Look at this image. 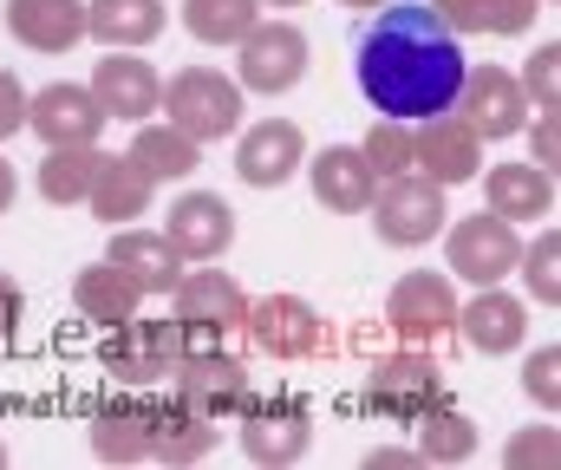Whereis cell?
Here are the masks:
<instances>
[{
	"instance_id": "1",
	"label": "cell",
	"mask_w": 561,
	"mask_h": 470,
	"mask_svg": "<svg viewBox=\"0 0 561 470\" xmlns=\"http://www.w3.org/2000/svg\"><path fill=\"white\" fill-rule=\"evenodd\" d=\"M463 46L424 0L373 7V26L359 33V92L379 118L419 125L431 112H450L463 85Z\"/></svg>"
},
{
	"instance_id": "2",
	"label": "cell",
	"mask_w": 561,
	"mask_h": 470,
	"mask_svg": "<svg viewBox=\"0 0 561 470\" xmlns=\"http://www.w3.org/2000/svg\"><path fill=\"white\" fill-rule=\"evenodd\" d=\"M242 99H249V92H242L229 72H216V66H183L176 79H163L157 112H163V125H176L183 138L222 145V138L242 131V112H249Z\"/></svg>"
},
{
	"instance_id": "3",
	"label": "cell",
	"mask_w": 561,
	"mask_h": 470,
	"mask_svg": "<svg viewBox=\"0 0 561 470\" xmlns=\"http://www.w3.org/2000/svg\"><path fill=\"white\" fill-rule=\"evenodd\" d=\"M170 308H176V326H183V346H222L229 333H242L249 295L222 268H183L176 288H170Z\"/></svg>"
},
{
	"instance_id": "4",
	"label": "cell",
	"mask_w": 561,
	"mask_h": 470,
	"mask_svg": "<svg viewBox=\"0 0 561 470\" xmlns=\"http://www.w3.org/2000/svg\"><path fill=\"white\" fill-rule=\"evenodd\" d=\"M366 216H373L379 242H392V249H424V242H431V236L450 222V209H444V190H437L431 176H419V170L379 176V190H373Z\"/></svg>"
},
{
	"instance_id": "5",
	"label": "cell",
	"mask_w": 561,
	"mask_h": 470,
	"mask_svg": "<svg viewBox=\"0 0 561 470\" xmlns=\"http://www.w3.org/2000/svg\"><path fill=\"white\" fill-rule=\"evenodd\" d=\"M437 236H444V262H450V275H463L470 288H490V282L516 275L523 236H516V222H503L496 209L457 216V222H444Z\"/></svg>"
},
{
	"instance_id": "6",
	"label": "cell",
	"mask_w": 561,
	"mask_h": 470,
	"mask_svg": "<svg viewBox=\"0 0 561 470\" xmlns=\"http://www.w3.org/2000/svg\"><path fill=\"white\" fill-rule=\"evenodd\" d=\"M236 85L242 92H262V99H280L307 79V33L294 20H255L242 39H236Z\"/></svg>"
},
{
	"instance_id": "7",
	"label": "cell",
	"mask_w": 561,
	"mask_h": 470,
	"mask_svg": "<svg viewBox=\"0 0 561 470\" xmlns=\"http://www.w3.org/2000/svg\"><path fill=\"white\" fill-rule=\"evenodd\" d=\"M170 379H176V399L183 405H196L203 419H236L249 399H255V386H249V366L236 359V353H222V346H183V359L170 366Z\"/></svg>"
},
{
	"instance_id": "8",
	"label": "cell",
	"mask_w": 561,
	"mask_h": 470,
	"mask_svg": "<svg viewBox=\"0 0 561 470\" xmlns=\"http://www.w3.org/2000/svg\"><path fill=\"white\" fill-rule=\"evenodd\" d=\"M450 112H457L483 145H496V138H516V131L529 125V92H523V79L503 72V66H463V85H457Z\"/></svg>"
},
{
	"instance_id": "9",
	"label": "cell",
	"mask_w": 561,
	"mask_h": 470,
	"mask_svg": "<svg viewBox=\"0 0 561 470\" xmlns=\"http://www.w3.org/2000/svg\"><path fill=\"white\" fill-rule=\"evenodd\" d=\"M112 340H105V372L112 379H125V386H163L170 379V366L183 359V326L176 320H118V326H105Z\"/></svg>"
},
{
	"instance_id": "10",
	"label": "cell",
	"mask_w": 561,
	"mask_h": 470,
	"mask_svg": "<svg viewBox=\"0 0 561 470\" xmlns=\"http://www.w3.org/2000/svg\"><path fill=\"white\" fill-rule=\"evenodd\" d=\"M437 399H444V372H437L431 346L392 353V359H379V366L366 372V405H373L379 419H399V425H412V419H424Z\"/></svg>"
},
{
	"instance_id": "11",
	"label": "cell",
	"mask_w": 561,
	"mask_h": 470,
	"mask_svg": "<svg viewBox=\"0 0 561 470\" xmlns=\"http://www.w3.org/2000/svg\"><path fill=\"white\" fill-rule=\"evenodd\" d=\"M386 326L405 346H437L457 326V288H450V275H431V268L399 275L392 295H386Z\"/></svg>"
},
{
	"instance_id": "12",
	"label": "cell",
	"mask_w": 561,
	"mask_h": 470,
	"mask_svg": "<svg viewBox=\"0 0 561 470\" xmlns=\"http://www.w3.org/2000/svg\"><path fill=\"white\" fill-rule=\"evenodd\" d=\"M242 458L249 465H300L313 445V412L300 399H249L242 412Z\"/></svg>"
},
{
	"instance_id": "13",
	"label": "cell",
	"mask_w": 561,
	"mask_h": 470,
	"mask_svg": "<svg viewBox=\"0 0 561 470\" xmlns=\"http://www.w3.org/2000/svg\"><path fill=\"white\" fill-rule=\"evenodd\" d=\"M105 112L92 99V85H72V79H53L39 92H26V131L53 151V145H99L105 138Z\"/></svg>"
},
{
	"instance_id": "14",
	"label": "cell",
	"mask_w": 561,
	"mask_h": 470,
	"mask_svg": "<svg viewBox=\"0 0 561 470\" xmlns=\"http://www.w3.org/2000/svg\"><path fill=\"white\" fill-rule=\"evenodd\" d=\"M242 333H249L268 359H313V353L327 346V320H320L313 301H300V295H262V301H249Z\"/></svg>"
},
{
	"instance_id": "15",
	"label": "cell",
	"mask_w": 561,
	"mask_h": 470,
	"mask_svg": "<svg viewBox=\"0 0 561 470\" xmlns=\"http://www.w3.org/2000/svg\"><path fill=\"white\" fill-rule=\"evenodd\" d=\"M412 170L431 176L437 190H457L483 170V138L457 118V112H431L412 125Z\"/></svg>"
},
{
	"instance_id": "16",
	"label": "cell",
	"mask_w": 561,
	"mask_h": 470,
	"mask_svg": "<svg viewBox=\"0 0 561 470\" xmlns=\"http://www.w3.org/2000/svg\"><path fill=\"white\" fill-rule=\"evenodd\" d=\"M157 92H163V79H157L150 59H138V46H112V53L92 66V99H99V112L118 118V125H144V118L157 112Z\"/></svg>"
},
{
	"instance_id": "17",
	"label": "cell",
	"mask_w": 561,
	"mask_h": 470,
	"mask_svg": "<svg viewBox=\"0 0 561 470\" xmlns=\"http://www.w3.org/2000/svg\"><path fill=\"white\" fill-rule=\"evenodd\" d=\"M163 236H170V249H176L183 262H222L229 242H236V209H229L216 190H183V196L170 203Z\"/></svg>"
},
{
	"instance_id": "18",
	"label": "cell",
	"mask_w": 561,
	"mask_h": 470,
	"mask_svg": "<svg viewBox=\"0 0 561 470\" xmlns=\"http://www.w3.org/2000/svg\"><path fill=\"white\" fill-rule=\"evenodd\" d=\"M450 333H463L470 353H483V359L516 353L529 340V301H516V295H503V282H490L470 301H457V326Z\"/></svg>"
},
{
	"instance_id": "19",
	"label": "cell",
	"mask_w": 561,
	"mask_h": 470,
	"mask_svg": "<svg viewBox=\"0 0 561 470\" xmlns=\"http://www.w3.org/2000/svg\"><path fill=\"white\" fill-rule=\"evenodd\" d=\"M300 163H307V138L294 118H262L236 138V176L249 190H280Z\"/></svg>"
},
{
	"instance_id": "20",
	"label": "cell",
	"mask_w": 561,
	"mask_h": 470,
	"mask_svg": "<svg viewBox=\"0 0 561 470\" xmlns=\"http://www.w3.org/2000/svg\"><path fill=\"white\" fill-rule=\"evenodd\" d=\"M105 262H112L138 295H170V288H176V275H183V255L170 249V236H163V229H138V222L112 229Z\"/></svg>"
},
{
	"instance_id": "21",
	"label": "cell",
	"mask_w": 561,
	"mask_h": 470,
	"mask_svg": "<svg viewBox=\"0 0 561 470\" xmlns=\"http://www.w3.org/2000/svg\"><path fill=\"white\" fill-rule=\"evenodd\" d=\"M209 451H216V419H203L176 392L150 399V458L157 465H203Z\"/></svg>"
},
{
	"instance_id": "22",
	"label": "cell",
	"mask_w": 561,
	"mask_h": 470,
	"mask_svg": "<svg viewBox=\"0 0 561 470\" xmlns=\"http://www.w3.org/2000/svg\"><path fill=\"white\" fill-rule=\"evenodd\" d=\"M307 176H313L320 209H333V216H366V203L379 190V176L366 170L359 145H327L320 157H307Z\"/></svg>"
},
{
	"instance_id": "23",
	"label": "cell",
	"mask_w": 561,
	"mask_h": 470,
	"mask_svg": "<svg viewBox=\"0 0 561 470\" xmlns=\"http://www.w3.org/2000/svg\"><path fill=\"white\" fill-rule=\"evenodd\" d=\"M150 196H157V183L144 176L131 157H99V170H92V190H85V209L105 222V229H125V222H138L150 216Z\"/></svg>"
},
{
	"instance_id": "24",
	"label": "cell",
	"mask_w": 561,
	"mask_h": 470,
	"mask_svg": "<svg viewBox=\"0 0 561 470\" xmlns=\"http://www.w3.org/2000/svg\"><path fill=\"white\" fill-rule=\"evenodd\" d=\"M483 203L503 222H536L556 209V170L542 163H490L483 170Z\"/></svg>"
},
{
	"instance_id": "25",
	"label": "cell",
	"mask_w": 561,
	"mask_h": 470,
	"mask_svg": "<svg viewBox=\"0 0 561 470\" xmlns=\"http://www.w3.org/2000/svg\"><path fill=\"white\" fill-rule=\"evenodd\" d=\"M7 33L33 53H72L85 39V0H7Z\"/></svg>"
},
{
	"instance_id": "26",
	"label": "cell",
	"mask_w": 561,
	"mask_h": 470,
	"mask_svg": "<svg viewBox=\"0 0 561 470\" xmlns=\"http://www.w3.org/2000/svg\"><path fill=\"white\" fill-rule=\"evenodd\" d=\"M92 451L105 465H144L150 458V399H105L92 412Z\"/></svg>"
},
{
	"instance_id": "27",
	"label": "cell",
	"mask_w": 561,
	"mask_h": 470,
	"mask_svg": "<svg viewBox=\"0 0 561 470\" xmlns=\"http://www.w3.org/2000/svg\"><path fill=\"white\" fill-rule=\"evenodd\" d=\"M163 20V0H85V39L99 46H150Z\"/></svg>"
},
{
	"instance_id": "28",
	"label": "cell",
	"mask_w": 561,
	"mask_h": 470,
	"mask_svg": "<svg viewBox=\"0 0 561 470\" xmlns=\"http://www.w3.org/2000/svg\"><path fill=\"white\" fill-rule=\"evenodd\" d=\"M125 157L138 163L150 183H183V176H196V163H203V145H196V138H183L176 125H150V118H144Z\"/></svg>"
},
{
	"instance_id": "29",
	"label": "cell",
	"mask_w": 561,
	"mask_h": 470,
	"mask_svg": "<svg viewBox=\"0 0 561 470\" xmlns=\"http://www.w3.org/2000/svg\"><path fill=\"white\" fill-rule=\"evenodd\" d=\"M72 301L85 320H99V326H118V320H131L144 308V295L112 268V262H92V268H79V282H72Z\"/></svg>"
},
{
	"instance_id": "30",
	"label": "cell",
	"mask_w": 561,
	"mask_h": 470,
	"mask_svg": "<svg viewBox=\"0 0 561 470\" xmlns=\"http://www.w3.org/2000/svg\"><path fill=\"white\" fill-rule=\"evenodd\" d=\"M99 157H105L99 145H53V151L39 157V196H46L53 209H72V203H85Z\"/></svg>"
},
{
	"instance_id": "31",
	"label": "cell",
	"mask_w": 561,
	"mask_h": 470,
	"mask_svg": "<svg viewBox=\"0 0 561 470\" xmlns=\"http://www.w3.org/2000/svg\"><path fill=\"white\" fill-rule=\"evenodd\" d=\"M412 425H419V445H412L419 465H463V458H477V425H470L457 405L437 399V405H431L424 419H412Z\"/></svg>"
},
{
	"instance_id": "32",
	"label": "cell",
	"mask_w": 561,
	"mask_h": 470,
	"mask_svg": "<svg viewBox=\"0 0 561 470\" xmlns=\"http://www.w3.org/2000/svg\"><path fill=\"white\" fill-rule=\"evenodd\" d=\"M262 20V0H183V26L203 46H236Z\"/></svg>"
},
{
	"instance_id": "33",
	"label": "cell",
	"mask_w": 561,
	"mask_h": 470,
	"mask_svg": "<svg viewBox=\"0 0 561 470\" xmlns=\"http://www.w3.org/2000/svg\"><path fill=\"white\" fill-rule=\"evenodd\" d=\"M516 275H523V288H529L542 308H556L561 301V236L556 229H542V236L516 255Z\"/></svg>"
},
{
	"instance_id": "34",
	"label": "cell",
	"mask_w": 561,
	"mask_h": 470,
	"mask_svg": "<svg viewBox=\"0 0 561 470\" xmlns=\"http://www.w3.org/2000/svg\"><path fill=\"white\" fill-rule=\"evenodd\" d=\"M359 157H366L373 176H399V170H412V125H405V118H379V125L366 131Z\"/></svg>"
},
{
	"instance_id": "35",
	"label": "cell",
	"mask_w": 561,
	"mask_h": 470,
	"mask_svg": "<svg viewBox=\"0 0 561 470\" xmlns=\"http://www.w3.org/2000/svg\"><path fill=\"white\" fill-rule=\"evenodd\" d=\"M542 0H477V33H496V39H523L536 26Z\"/></svg>"
},
{
	"instance_id": "36",
	"label": "cell",
	"mask_w": 561,
	"mask_h": 470,
	"mask_svg": "<svg viewBox=\"0 0 561 470\" xmlns=\"http://www.w3.org/2000/svg\"><path fill=\"white\" fill-rule=\"evenodd\" d=\"M523 92L536 99V112H561V46L556 39L536 46V59H529V72H523Z\"/></svg>"
},
{
	"instance_id": "37",
	"label": "cell",
	"mask_w": 561,
	"mask_h": 470,
	"mask_svg": "<svg viewBox=\"0 0 561 470\" xmlns=\"http://www.w3.org/2000/svg\"><path fill=\"white\" fill-rule=\"evenodd\" d=\"M503 465H510V470H556V465H561V438H556V425L516 432V438L503 445Z\"/></svg>"
},
{
	"instance_id": "38",
	"label": "cell",
	"mask_w": 561,
	"mask_h": 470,
	"mask_svg": "<svg viewBox=\"0 0 561 470\" xmlns=\"http://www.w3.org/2000/svg\"><path fill=\"white\" fill-rule=\"evenodd\" d=\"M523 392H529L542 412H556L561 405V346H536V353H529V366H523Z\"/></svg>"
},
{
	"instance_id": "39",
	"label": "cell",
	"mask_w": 561,
	"mask_h": 470,
	"mask_svg": "<svg viewBox=\"0 0 561 470\" xmlns=\"http://www.w3.org/2000/svg\"><path fill=\"white\" fill-rule=\"evenodd\" d=\"M13 131H26V85H20L13 72H0V145H7Z\"/></svg>"
},
{
	"instance_id": "40",
	"label": "cell",
	"mask_w": 561,
	"mask_h": 470,
	"mask_svg": "<svg viewBox=\"0 0 561 470\" xmlns=\"http://www.w3.org/2000/svg\"><path fill=\"white\" fill-rule=\"evenodd\" d=\"M424 7H431L457 39H463V33H477V0H424Z\"/></svg>"
},
{
	"instance_id": "41",
	"label": "cell",
	"mask_w": 561,
	"mask_h": 470,
	"mask_svg": "<svg viewBox=\"0 0 561 470\" xmlns=\"http://www.w3.org/2000/svg\"><path fill=\"white\" fill-rule=\"evenodd\" d=\"M556 157H561V125H556V112H536V157H529V163L556 170Z\"/></svg>"
},
{
	"instance_id": "42",
	"label": "cell",
	"mask_w": 561,
	"mask_h": 470,
	"mask_svg": "<svg viewBox=\"0 0 561 470\" xmlns=\"http://www.w3.org/2000/svg\"><path fill=\"white\" fill-rule=\"evenodd\" d=\"M20 288H13V275H0V340H13V326H20Z\"/></svg>"
},
{
	"instance_id": "43",
	"label": "cell",
	"mask_w": 561,
	"mask_h": 470,
	"mask_svg": "<svg viewBox=\"0 0 561 470\" xmlns=\"http://www.w3.org/2000/svg\"><path fill=\"white\" fill-rule=\"evenodd\" d=\"M366 465L373 470H412L419 465V451H405V445H379V451H366Z\"/></svg>"
},
{
	"instance_id": "44",
	"label": "cell",
	"mask_w": 561,
	"mask_h": 470,
	"mask_svg": "<svg viewBox=\"0 0 561 470\" xmlns=\"http://www.w3.org/2000/svg\"><path fill=\"white\" fill-rule=\"evenodd\" d=\"M13 196H20V176H13V163H7V157H0V216H7V209H13Z\"/></svg>"
},
{
	"instance_id": "45",
	"label": "cell",
	"mask_w": 561,
	"mask_h": 470,
	"mask_svg": "<svg viewBox=\"0 0 561 470\" xmlns=\"http://www.w3.org/2000/svg\"><path fill=\"white\" fill-rule=\"evenodd\" d=\"M340 7H366V13H373V7H386V0H340Z\"/></svg>"
},
{
	"instance_id": "46",
	"label": "cell",
	"mask_w": 561,
	"mask_h": 470,
	"mask_svg": "<svg viewBox=\"0 0 561 470\" xmlns=\"http://www.w3.org/2000/svg\"><path fill=\"white\" fill-rule=\"evenodd\" d=\"M262 7H300V0H262Z\"/></svg>"
},
{
	"instance_id": "47",
	"label": "cell",
	"mask_w": 561,
	"mask_h": 470,
	"mask_svg": "<svg viewBox=\"0 0 561 470\" xmlns=\"http://www.w3.org/2000/svg\"><path fill=\"white\" fill-rule=\"evenodd\" d=\"M0 465H7V445H0Z\"/></svg>"
}]
</instances>
